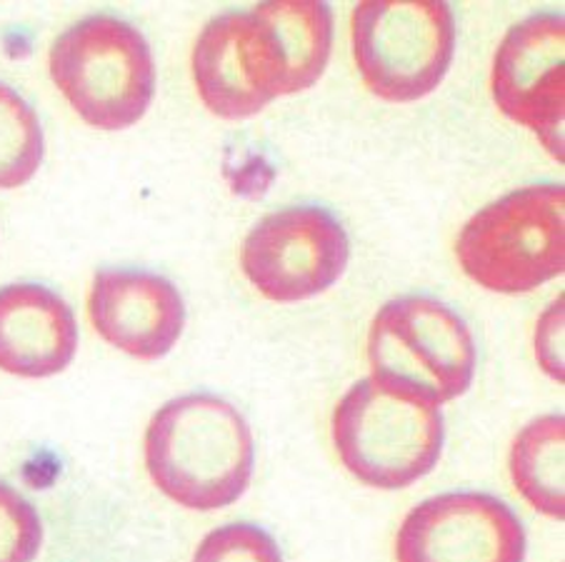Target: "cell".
<instances>
[{
	"label": "cell",
	"mask_w": 565,
	"mask_h": 562,
	"mask_svg": "<svg viewBox=\"0 0 565 562\" xmlns=\"http://www.w3.org/2000/svg\"><path fill=\"white\" fill-rule=\"evenodd\" d=\"M146 467L166 498L191 510H221L248 490L256 440L233 402L209 390L185 392L150 418Z\"/></svg>",
	"instance_id": "1"
},
{
	"label": "cell",
	"mask_w": 565,
	"mask_h": 562,
	"mask_svg": "<svg viewBox=\"0 0 565 562\" xmlns=\"http://www.w3.org/2000/svg\"><path fill=\"white\" fill-rule=\"evenodd\" d=\"M333 445L358 480L401 490L438 465L446 418L436 402L379 378L358 380L333 410Z\"/></svg>",
	"instance_id": "2"
},
{
	"label": "cell",
	"mask_w": 565,
	"mask_h": 562,
	"mask_svg": "<svg viewBox=\"0 0 565 562\" xmlns=\"http://www.w3.org/2000/svg\"><path fill=\"white\" fill-rule=\"evenodd\" d=\"M51 75L71 108L100 130L136 126L156 96L148 37L116 13H93L65 28L51 45Z\"/></svg>",
	"instance_id": "3"
},
{
	"label": "cell",
	"mask_w": 565,
	"mask_h": 562,
	"mask_svg": "<svg viewBox=\"0 0 565 562\" xmlns=\"http://www.w3.org/2000/svg\"><path fill=\"white\" fill-rule=\"evenodd\" d=\"M460 268L495 293H529L565 270V187L533 183L488 203L460 230Z\"/></svg>",
	"instance_id": "4"
},
{
	"label": "cell",
	"mask_w": 565,
	"mask_h": 562,
	"mask_svg": "<svg viewBox=\"0 0 565 562\" xmlns=\"http://www.w3.org/2000/svg\"><path fill=\"white\" fill-rule=\"evenodd\" d=\"M369 358L373 378L440 408L473 386L478 348L454 305L430 293H406L373 317Z\"/></svg>",
	"instance_id": "5"
},
{
	"label": "cell",
	"mask_w": 565,
	"mask_h": 562,
	"mask_svg": "<svg viewBox=\"0 0 565 562\" xmlns=\"http://www.w3.org/2000/svg\"><path fill=\"white\" fill-rule=\"evenodd\" d=\"M456 13L450 3H383L353 11V55L361 78L388 102H413L440 86L456 53Z\"/></svg>",
	"instance_id": "6"
},
{
	"label": "cell",
	"mask_w": 565,
	"mask_h": 562,
	"mask_svg": "<svg viewBox=\"0 0 565 562\" xmlns=\"http://www.w3.org/2000/svg\"><path fill=\"white\" fill-rule=\"evenodd\" d=\"M351 260V238L320 203H294L253 225L243 240V273L276 303H300L333 288Z\"/></svg>",
	"instance_id": "7"
},
{
	"label": "cell",
	"mask_w": 565,
	"mask_h": 562,
	"mask_svg": "<svg viewBox=\"0 0 565 562\" xmlns=\"http://www.w3.org/2000/svg\"><path fill=\"white\" fill-rule=\"evenodd\" d=\"M193 78L205 106L221 118H248L286 96V65L270 25L256 8L211 18L193 45Z\"/></svg>",
	"instance_id": "8"
},
{
	"label": "cell",
	"mask_w": 565,
	"mask_h": 562,
	"mask_svg": "<svg viewBox=\"0 0 565 562\" xmlns=\"http://www.w3.org/2000/svg\"><path fill=\"white\" fill-rule=\"evenodd\" d=\"M518 512L491 493L454 490L418 502L395 538L398 562H525Z\"/></svg>",
	"instance_id": "9"
},
{
	"label": "cell",
	"mask_w": 565,
	"mask_h": 562,
	"mask_svg": "<svg viewBox=\"0 0 565 562\" xmlns=\"http://www.w3.org/2000/svg\"><path fill=\"white\" fill-rule=\"evenodd\" d=\"M493 98L563 163L565 15L539 11L508 28L493 61Z\"/></svg>",
	"instance_id": "10"
},
{
	"label": "cell",
	"mask_w": 565,
	"mask_h": 562,
	"mask_svg": "<svg viewBox=\"0 0 565 562\" xmlns=\"http://www.w3.org/2000/svg\"><path fill=\"white\" fill-rule=\"evenodd\" d=\"M88 311L103 341L143 360L171 353L188 321L181 290L146 266H100Z\"/></svg>",
	"instance_id": "11"
},
{
	"label": "cell",
	"mask_w": 565,
	"mask_h": 562,
	"mask_svg": "<svg viewBox=\"0 0 565 562\" xmlns=\"http://www.w3.org/2000/svg\"><path fill=\"white\" fill-rule=\"evenodd\" d=\"M78 350V323L65 298L45 283L0 288V370L18 378L63 372Z\"/></svg>",
	"instance_id": "12"
},
{
	"label": "cell",
	"mask_w": 565,
	"mask_h": 562,
	"mask_svg": "<svg viewBox=\"0 0 565 562\" xmlns=\"http://www.w3.org/2000/svg\"><path fill=\"white\" fill-rule=\"evenodd\" d=\"M286 65V96L316 86L333 48V11L328 3H258Z\"/></svg>",
	"instance_id": "13"
},
{
	"label": "cell",
	"mask_w": 565,
	"mask_h": 562,
	"mask_svg": "<svg viewBox=\"0 0 565 562\" xmlns=\"http://www.w3.org/2000/svg\"><path fill=\"white\" fill-rule=\"evenodd\" d=\"M565 418L543 415L518 433L511 475L518 493L548 518H565Z\"/></svg>",
	"instance_id": "14"
},
{
	"label": "cell",
	"mask_w": 565,
	"mask_h": 562,
	"mask_svg": "<svg viewBox=\"0 0 565 562\" xmlns=\"http://www.w3.org/2000/svg\"><path fill=\"white\" fill-rule=\"evenodd\" d=\"M45 155V133L35 108L0 80V187L25 185Z\"/></svg>",
	"instance_id": "15"
},
{
	"label": "cell",
	"mask_w": 565,
	"mask_h": 562,
	"mask_svg": "<svg viewBox=\"0 0 565 562\" xmlns=\"http://www.w3.org/2000/svg\"><path fill=\"white\" fill-rule=\"evenodd\" d=\"M41 548V512L21 490L0 480V562H33Z\"/></svg>",
	"instance_id": "16"
},
{
	"label": "cell",
	"mask_w": 565,
	"mask_h": 562,
	"mask_svg": "<svg viewBox=\"0 0 565 562\" xmlns=\"http://www.w3.org/2000/svg\"><path fill=\"white\" fill-rule=\"evenodd\" d=\"M193 562H282V552L260 525L228 522L201 540Z\"/></svg>",
	"instance_id": "17"
}]
</instances>
